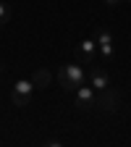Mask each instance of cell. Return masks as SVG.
<instances>
[{"mask_svg": "<svg viewBox=\"0 0 131 147\" xmlns=\"http://www.w3.org/2000/svg\"><path fill=\"white\" fill-rule=\"evenodd\" d=\"M95 97H97V89L92 84H81V87H76V92H73L76 108H92L95 105Z\"/></svg>", "mask_w": 131, "mask_h": 147, "instance_id": "cell-5", "label": "cell"}, {"mask_svg": "<svg viewBox=\"0 0 131 147\" xmlns=\"http://www.w3.org/2000/svg\"><path fill=\"white\" fill-rule=\"evenodd\" d=\"M95 105L100 110H110V113H116V110L121 108V95L113 89V87H105L97 92V97H95Z\"/></svg>", "mask_w": 131, "mask_h": 147, "instance_id": "cell-3", "label": "cell"}, {"mask_svg": "<svg viewBox=\"0 0 131 147\" xmlns=\"http://www.w3.org/2000/svg\"><path fill=\"white\" fill-rule=\"evenodd\" d=\"M123 3V0H105V5H110V8H118Z\"/></svg>", "mask_w": 131, "mask_h": 147, "instance_id": "cell-11", "label": "cell"}, {"mask_svg": "<svg viewBox=\"0 0 131 147\" xmlns=\"http://www.w3.org/2000/svg\"><path fill=\"white\" fill-rule=\"evenodd\" d=\"M87 68H84V63H66V66H60V71H58V82H60V87L66 89V92H76V87H81V84H87Z\"/></svg>", "mask_w": 131, "mask_h": 147, "instance_id": "cell-1", "label": "cell"}, {"mask_svg": "<svg viewBox=\"0 0 131 147\" xmlns=\"http://www.w3.org/2000/svg\"><path fill=\"white\" fill-rule=\"evenodd\" d=\"M87 76H89V84L95 87L97 92H100V89H105V87H110V74H107L100 63L89 66V74H87Z\"/></svg>", "mask_w": 131, "mask_h": 147, "instance_id": "cell-6", "label": "cell"}, {"mask_svg": "<svg viewBox=\"0 0 131 147\" xmlns=\"http://www.w3.org/2000/svg\"><path fill=\"white\" fill-rule=\"evenodd\" d=\"M32 82H34L37 89H47L50 82H52V74H50L47 68H37V71H34V76H32Z\"/></svg>", "mask_w": 131, "mask_h": 147, "instance_id": "cell-8", "label": "cell"}, {"mask_svg": "<svg viewBox=\"0 0 131 147\" xmlns=\"http://www.w3.org/2000/svg\"><path fill=\"white\" fill-rule=\"evenodd\" d=\"M34 82L32 79H18L16 84H13V89H11V102L16 105V108H26L29 102H32V95H34Z\"/></svg>", "mask_w": 131, "mask_h": 147, "instance_id": "cell-2", "label": "cell"}, {"mask_svg": "<svg viewBox=\"0 0 131 147\" xmlns=\"http://www.w3.org/2000/svg\"><path fill=\"white\" fill-rule=\"evenodd\" d=\"M97 47H100V55L105 61H110L116 55V45H113V34H110L105 26H100L97 29Z\"/></svg>", "mask_w": 131, "mask_h": 147, "instance_id": "cell-4", "label": "cell"}, {"mask_svg": "<svg viewBox=\"0 0 131 147\" xmlns=\"http://www.w3.org/2000/svg\"><path fill=\"white\" fill-rule=\"evenodd\" d=\"M97 53H100L97 40H84V42L79 45V55H81L84 66H95V63H97Z\"/></svg>", "mask_w": 131, "mask_h": 147, "instance_id": "cell-7", "label": "cell"}, {"mask_svg": "<svg viewBox=\"0 0 131 147\" xmlns=\"http://www.w3.org/2000/svg\"><path fill=\"white\" fill-rule=\"evenodd\" d=\"M45 144H47V147H60V144H63V142H60V139H47V142H45Z\"/></svg>", "mask_w": 131, "mask_h": 147, "instance_id": "cell-10", "label": "cell"}, {"mask_svg": "<svg viewBox=\"0 0 131 147\" xmlns=\"http://www.w3.org/2000/svg\"><path fill=\"white\" fill-rule=\"evenodd\" d=\"M11 21V5L5 0H0V24H8Z\"/></svg>", "mask_w": 131, "mask_h": 147, "instance_id": "cell-9", "label": "cell"}, {"mask_svg": "<svg viewBox=\"0 0 131 147\" xmlns=\"http://www.w3.org/2000/svg\"><path fill=\"white\" fill-rule=\"evenodd\" d=\"M123 3H131V0H123Z\"/></svg>", "mask_w": 131, "mask_h": 147, "instance_id": "cell-12", "label": "cell"}]
</instances>
